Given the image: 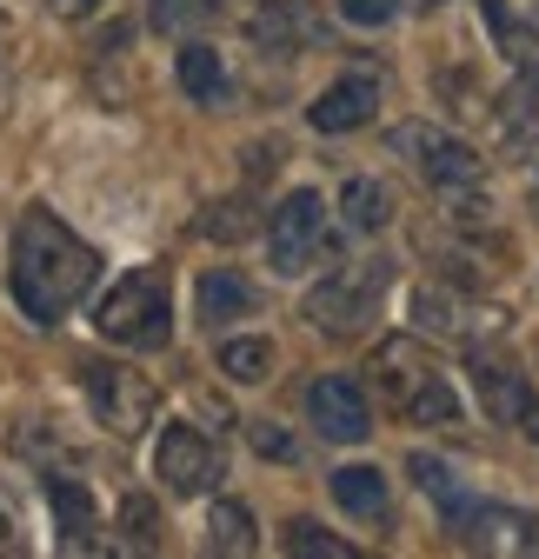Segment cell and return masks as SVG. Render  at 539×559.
I'll list each match as a JSON object with an SVG mask.
<instances>
[{"label": "cell", "mask_w": 539, "mask_h": 559, "mask_svg": "<svg viewBox=\"0 0 539 559\" xmlns=\"http://www.w3.org/2000/svg\"><path fill=\"white\" fill-rule=\"evenodd\" d=\"M100 280V253L87 240H74L47 206H34V214H21L14 227V266H8V287L21 300V313L34 326H60L67 313H74Z\"/></svg>", "instance_id": "1"}, {"label": "cell", "mask_w": 539, "mask_h": 559, "mask_svg": "<svg viewBox=\"0 0 539 559\" xmlns=\"http://www.w3.org/2000/svg\"><path fill=\"white\" fill-rule=\"evenodd\" d=\"M100 340L127 346V354H160L173 340V300H167V266H133L120 287L94 313Z\"/></svg>", "instance_id": "2"}, {"label": "cell", "mask_w": 539, "mask_h": 559, "mask_svg": "<svg viewBox=\"0 0 539 559\" xmlns=\"http://www.w3.org/2000/svg\"><path fill=\"white\" fill-rule=\"evenodd\" d=\"M81 380H87V406H94V419H100L113 440H141V433L154 427L160 393H154V380H147V373L113 367V360H87V367H81Z\"/></svg>", "instance_id": "3"}, {"label": "cell", "mask_w": 539, "mask_h": 559, "mask_svg": "<svg viewBox=\"0 0 539 559\" xmlns=\"http://www.w3.org/2000/svg\"><path fill=\"white\" fill-rule=\"evenodd\" d=\"M380 266H340L333 280H320V287L307 294V320L333 340H354L373 313H380Z\"/></svg>", "instance_id": "4"}, {"label": "cell", "mask_w": 539, "mask_h": 559, "mask_svg": "<svg viewBox=\"0 0 539 559\" xmlns=\"http://www.w3.org/2000/svg\"><path fill=\"white\" fill-rule=\"evenodd\" d=\"M393 154L414 160L433 187H480V174H487V160L466 147V140H453V133H440L427 120H399L393 127Z\"/></svg>", "instance_id": "5"}, {"label": "cell", "mask_w": 539, "mask_h": 559, "mask_svg": "<svg viewBox=\"0 0 539 559\" xmlns=\"http://www.w3.org/2000/svg\"><path fill=\"white\" fill-rule=\"evenodd\" d=\"M266 247H274V266L280 273H307L333 240H326V200L313 193V187H300V193H287L280 206H274V221H266Z\"/></svg>", "instance_id": "6"}, {"label": "cell", "mask_w": 539, "mask_h": 559, "mask_svg": "<svg viewBox=\"0 0 539 559\" xmlns=\"http://www.w3.org/2000/svg\"><path fill=\"white\" fill-rule=\"evenodd\" d=\"M154 479L167 486V493H180V500L207 493V486L220 479V453H214V440L200 433V427H167L160 447H154Z\"/></svg>", "instance_id": "7"}, {"label": "cell", "mask_w": 539, "mask_h": 559, "mask_svg": "<svg viewBox=\"0 0 539 559\" xmlns=\"http://www.w3.org/2000/svg\"><path fill=\"white\" fill-rule=\"evenodd\" d=\"M307 419L320 440H340V447H360L373 433V406H367L360 380H347V373H326L307 386Z\"/></svg>", "instance_id": "8"}, {"label": "cell", "mask_w": 539, "mask_h": 559, "mask_svg": "<svg viewBox=\"0 0 539 559\" xmlns=\"http://www.w3.org/2000/svg\"><path fill=\"white\" fill-rule=\"evenodd\" d=\"M373 380H380V393L393 400V413H407L433 380H440V367H433V354L420 340H386L380 354H373Z\"/></svg>", "instance_id": "9"}, {"label": "cell", "mask_w": 539, "mask_h": 559, "mask_svg": "<svg viewBox=\"0 0 539 559\" xmlns=\"http://www.w3.org/2000/svg\"><path fill=\"white\" fill-rule=\"evenodd\" d=\"M380 114V81L373 74H340L313 107H307V120L320 127V133H354V127H367Z\"/></svg>", "instance_id": "10"}, {"label": "cell", "mask_w": 539, "mask_h": 559, "mask_svg": "<svg viewBox=\"0 0 539 559\" xmlns=\"http://www.w3.org/2000/svg\"><path fill=\"white\" fill-rule=\"evenodd\" d=\"M474 386H480V406L500 419V427H519V419L539 406V400H532V386H526V373H519V367H506V360H493V354H480V360H474Z\"/></svg>", "instance_id": "11"}, {"label": "cell", "mask_w": 539, "mask_h": 559, "mask_svg": "<svg viewBox=\"0 0 539 559\" xmlns=\"http://www.w3.org/2000/svg\"><path fill=\"white\" fill-rule=\"evenodd\" d=\"M260 307L253 280L233 273V266H214L207 280H200V326H227V320H247Z\"/></svg>", "instance_id": "12"}, {"label": "cell", "mask_w": 539, "mask_h": 559, "mask_svg": "<svg viewBox=\"0 0 539 559\" xmlns=\"http://www.w3.org/2000/svg\"><path fill=\"white\" fill-rule=\"evenodd\" d=\"M532 133H539V60L526 67V74L513 81V94L500 100V147L506 154H526Z\"/></svg>", "instance_id": "13"}, {"label": "cell", "mask_w": 539, "mask_h": 559, "mask_svg": "<svg viewBox=\"0 0 539 559\" xmlns=\"http://www.w3.org/2000/svg\"><path fill=\"white\" fill-rule=\"evenodd\" d=\"M173 74H180V94L193 100V107H220L227 100V67H220V53L214 47H180L173 53Z\"/></svg>", "instance_id": "14"}, {"label": "cell", "mask_w": 539, "mask_h": 559, "mask_svg": "<svg viewBox=\"0 0 539 559\" xmlns=\"http://www.w3.org/2000/svg\"><path fill=\"white\" fill-rule=\"evenodd\" d=\"M253 40H260V47H274V53H294V47L320 40V21L300 8V0H266V14L253 21Z\"/></svg>", "instance_id": "15"}, {"label": "cell", "mask_w": 539, "mask_h": 559, "mask_svg": "<svg viewBox=\"0 0 539 559\" xmlns=\"http://www.w3.org/2000/svg\"><path fill=\"white\" fill-rule=\"evenodd\" d=\"M326 486H333V500H340L354 520H380L386 513V473L380 466H340Z\"/></svg>", "instance_id": "16"}, {"label": "cell", "mask_w": 539, "mask_h": 559, "mask_svg": "<svg viewBox=\"0 0 539 559\" xmlns=\"http://www.w3.org/2000/svg\"><path fill=\"white\" fill-rule=\"evenodd\" d=\"M47 500H53V520H60L67 546H81V552L100 546V539H94V500H87V486H74V479H47Z\"/></svg>", "instance_id": "17"}, {"label": "cell", "mask_w": 539, "mask_h": 559, "mask_svg": "<svg viewBox=\"0 0 539 559\" xmlns=\"http://www.w3.org/2000/svg\"><path fill=\"white\" fill-rule=\"evenodd\" d=\"M220 373H227L233 386H260L266 373H274V340H260V333L220 340Z\"/></svg>", "instance_id": "18"}, {"label": "cell", "mask_w": 539, "mask_h": 559, "mask_svg": "<svg viewBox=\"0 0 539 559\" xmlns=\"http://www.w3.org/2000/svg\"><path fill=\"white\" fill-rule=\"evenodd\" d=\"M340 214H347V227H354V234H380V227L393 221V193H386L380 180H367V174H360V180H347V187H340Z\"/></svg>", "instance_id": "19"}, {"label": "cell", "mask_w": 539, "mask_h": 559, "mask_svg": "<svg viewBox=\"0 0 539 559\" xmlns=\"http://www.w3.org/2000/svg\"><path fill=\"white\" fill-rule=\"evenodd\" d=\"M113 520H120V539H127L133 552H154V546H160V533H167V526H160V507H154L147 493H127Z\"/></svg>", "instance_id": "20"}, {"label": "cell", "mask_w": 539, "mask_h": 559, "mask_svg": "<svg viewBox=\"0 0 539 559\" xmlns=\"http://www.w3.org/2000/svg\"><path fill=\"white\" fill-rule=\"evenodd\" d=\"M207 533H214V546H220V552H253V513H247L240 500H214Z\"/></svg>", "instance_id": "21"}, {"label": "cell", "mask_w": 539, "mask_h": 559, "mask_svg": "<svg viewBox=\"0 0 539 559\" xmlns=\"http://www.w3.org/2000/svg\"><path fill=\"white\" fill-rule=\"evenodd\" d=\"M280 546H287V552H300V559H354V546H347L340 533H326L320 520H294Z\"/></svg>", "instance_id": "22"}, {"label": "cell", "mask_w": 539, "mask_h": 559, "mask_svg": "<svg viewBox=\"0 0 539 559\" xmlns=\"http://www.w3.org/2000/svg\"><path fill=\"white\" fill-rule=\"evenodd\" d=\"M487 21H493L500 47H506V53H513L519 67H532V60H539V34H532L526 21H513V14H506V0H487Z\"/></svg>", "instance_id": "23"}, {"label": "cell", "mask_w": 539, "mask_h": 559, "mask_svg": "<svg viewBox=\"0 0 539 559\" xmlns=\"http://www.w3.org/2000/svg\"><path fill=\"white\" fill-rule=\"evenodd\" d=\"M399 419H414V427H453V419H459V393L446 386V373H440V380L407 406V413H399Z\"/></svg>", "instance_id": "24"}, {"label": "cell", "mask_w": 539, "mask_h": 559, "mask_svg": "<svg viewBox=\"0 0 539 559\" xmlns=\"http://www.w3.org/2000/svg\"><path fill=\"white\" fill-rule=\"evenodd\" d=\"M414 320H420L427 333H459V326H466V307H459L453 294H440V287H420V294H414Z\"/></svg>", "instance_id": "25"}, {"label": "cell", "mask_w": 539, "mask_h": 559, "mask_svg": "<svg viewBox=\"0 0 539 559\" xmlns=\"http://www.w3.org/2000/svg\"><path fill=\"white\" fill-rule=\"evenodd\" d=\"M200 234H207V240H247L253 234V206L247 200H214L207 221H200Z\"/></svg>", "instance_id": "26"}, {"label": "cell", "mask_w": 539, "mask_h": 559, "mask_svg": "<svg viewBox=\"0 0 539 559\" xmlns=\"http://www.w3.org/2000/svg\"><path fill=\"white\" fill-rule=\"evenodd\" d=\"M414 479H420V493H433V500H453L459 493L453 473H446V460H433V453H414Z\"/></svg>", "instance_id": "27"}, {"label": "cell", "mask_w": 539, "mask_h": 559, "mask_svg": "<svg viewBox=\"0 0 539 559\" xmlns=\"http://www.w3.org/2000/svg\"><path fill=\"white\" fill-rule=\"evenodd\" d=\"M399 14V0H340V21H354V27H386Z\"/></svg>", "instance_id": "28"}, {"label": "cell", "mask_w": 539, "mask_h": 559, "mask_svg": "<svg viewBox=\"0 0 539 559\" xmlns=\"http://www.w3.org/2000/svg\"><path fill=\"white\" fill-rule=\"evenodd\" d=\"M247 440H253V447H260L266 460H294V440H287V433L274 427V419H247Z\"/></svg>", "instance_id": "29"}, {"label": "cell", "mask_w": 539, "mask_h": 559, "mask_svg": "<svg viewBox=\"0 0 539 559\" xmlns=\"http://www.w3.org/2000/svg\"><path fill=\"white\" fill-rule=\"evenodd\" d=\"M200 0H154V27H180V14H193Z\"/></svg>", "instance_id": "30"}, {"label": "cell", "mask_w": 539, "mask_h": 559, "mask_svg": "<svg viewBox=\"0 0 539 559\" xmlns=\"http://www.w3.org/2000/svg\"><path fill=\"white\" fill-rule=\"evenodd\" d=\"M53 8H60V14H81V8H94V0H53Z\"/></svg>", "instance_id": "31"}, {"label": "cell", "mask_w": 539, "mask_h": 559, "mask_svg": "<svg viewBox=\"0 0 539 559\" xmlns=\"http://www.w3.org/2000/svg\"><path fill=\"white\" fill-rule=\"evenodd\" d=\"M519 427H526V433H532V440H539V406H532V413H526V419H519Z\"/></svg>", "instance_id": "32"}, {"label": "cell", "mask_w": 539, "mask_h": 559, "mask_svg": "<svg viewBox=\"0 0 539 559\" xmlns=\"http://www.w3.org/2000/svg\"><path fill=\"white\" fill-rule=\"evenodd\" d=\"M8 539H14V526H8V513H0V546H8Z\"/></svg>", "instance_id": "33"}, {"label": "cell", "mask_w": 539, "mask_h": 559, "mask_svg": "<svg viewBox=\"0 0 539 559\" xmlns=\"http://www.w3.org/2000/svg\"><path fill=\"white\" fill-rule=\"evenodd\" d=\"M420 8H440V0H420Z\"/></svg>", "instance_id": "34"}]
</instances>
